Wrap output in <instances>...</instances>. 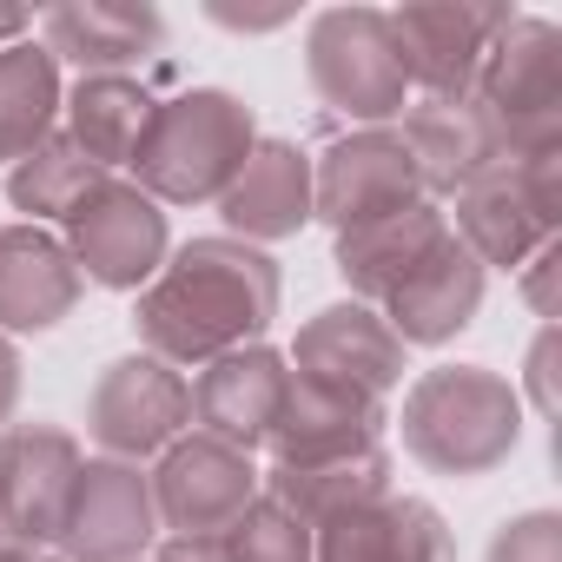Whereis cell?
Masks as SVG:
<instances>
[{"mask_svg":"<svg viewBox=\"0 0 562 562\" xmlns=\"http://www.w3.org/2000/svg\"><path fill=\"white\" fill-rule=\"evenodd\" d=\"M285 384H292V364L285 351L271 345H245V351H225L212 364H199V384H192V424L232 450H258L278 424V404H285Z\"/></svg>","mask_w":562,"mask_h":562,"instance_id":"cell-16","label":"cell"},{"mask_svg":"<svg viewBox=\"0 0 562 562\" xmlns=\"http://www.w3.org/2000/svg\"><path fill=\"white\" fill-rule=\"evenodd\" d=\"M153 542H159L153 476L120 457H87L67 529H60V555L67 562H139Z\"/></svg>","mask_w":562,"mask_h":562,"instance_id":"cell-13","label":"cell"},{"mask_svg":"<svg viewBox=\"0 0 562 562\" xmlns=\"http://www.w3.org/2000/svg\"><path fill=\"white\" fill-rule=\"evenodd\" d=\"M80 437L67 424H8L0 430V542L54 549L80 483Z\"/></svg>","mask_w":562,"mask_h":562,"instance_id":"cell-7","label":"cell"},{"mask_svg":"<svg viewBox=\"0 0 562 562\" xmlns=\"http://www.w3.org/2000/svg\"><path fill=\"white\" fill-rule=\"evenodd\" d=\"M87 430L106 457L120 463H146L159 450H172L186 430H192V384L159 364L153 351H133V358H113L87 397Z\"/></svg>","mask_w":562,"mask_h":562,"instance_id":"cell-8","label":"cell"},{"mask_svg":"<svg viewBox=\"0 0 562 562\" xmlns=\"http://www.w3.org/2000/svg\"><path fill=\"white\" fill-rule=\"evenodd\" d=\"M483 285H490V271L476 265V251H470L457 232H443V238L417 258V271L404 278V285H397L378 312H384V325L404 338V351H411V345H450L457 331L476 325Z\"/></svg>","mask_w":562,"mask_h":562,"instance_id":"cell-17","label":"cell"},{"mask_svg":"<svg viewBox=\"0 0 562 562\" xmlns=\"http://www.w3.org/2000/svg\"><path fill=\"white\" fill-rule=\"evenodd\" d=\"M258 146V113L225 87H192L179 100H159L139 153L133 186L159 205H218L238 166Z\"/></svg>","mask_w":562,"mask_h":562,"instance_id":"cell-3","label":"cell"},{"mask_svg":"<svg viewBox=\"0 0 562 562\" xmlns=\"http://www.w3.org/2000/svg\"><path fill=\"white\" fill-rule=\"evenodd\" d=\"M285 364H299L305 378L351 384V391H364V397H378V404H384V397L404 384L411 351H404V338L384 325V312H378V305L338 299V305H325V312H312V318L299 325V338H292V358H285Z\"/></svg>","mask_w":562,"mask_h":562,"instance_id":"cell-14","label":"cell"},{"mask_svg":"<svg viewBox=\"0 0 562 562\" xmlns=\"http://www.w3.org/2000/svg\"><path fill=\"white\" fill-rule=\"evenodd\" d=\"M166 14L146 0H60L41 14V47L54 60H74L87 74H126L146 54H159Z\"/></svg>","mask_w":562,"mask_h":562,"instance_id":"cell-20","label":"cell"},{"mask_svg":"<svg viewBox=\"0 0 562 562\" xmlns=\"http://www.w3.org/2000/svg\"><path fill=\"white\" fill-rule=\"evenodd\" d=\"M483 562H562V516L555 509H522L490 536Z\"/></svg>","mask_w":562,"mask_h":562,"instance_id":"cell-29","label":"cell"},{"mask_svg":"<svg viewBox=\"0 0 562 562\" xmlns=\"http://www.w3.org/2000/svg\"><path fill=\"white\" fill-rule=\"evenodd\" d=\"M443 232H450V212H443L437 199H417V205H404V212H391V218H371V225L338 232L331 265H338V278L351 285L358 305H384Z\"/></svg>","mask_w":562,"mask_h":562,"instance_id":"cell-23","label":"cell"},{"mask_svg":"<svg viewBox=\"0 0 562 562\" xmlns=\"http://www.w3.org/2000/svg\"><path fill=\"white\" fill-rule=\"evenodd\" d=\"M21 384H27L21 345H14V338H0V430H8V424H14V411H21Z\"/></svg>","mask_w":562,"mask_h":562,"instance_id":"cell-32","label":"cell"},{"mask_svg":"<svg viewBox=\"0 0 562 562\" xmlns=\"http://www.w3.org/2000/svg\"><path fill=\"white\" fill-rule=\"evenodd\" d=\"M265 496L285 503L299 522L325 529L378 496H391V450L371 443V450H351V457H325V463H271L265 476Z\"/></svg>","mask_w":562,"mask_h":562,"instance_id":"cell-24","label":"cell"},{"mask_svg":"<svg viewBox=\"0 0 562 562\" xmlns=\"http://www.w3.org/2000/svg\"><path fill=\"white\" fill-rule=\"evenodd\" d=\"M278 299H285V271L265 245L245 238H186L166 251L159 278L139 292L133 331L159 364H212L225 351H245L271 331Z\"/></svg>","mask_w":562,"mask_h":562,"instance_id":"cell-1","label":"cell"},{"mask_svg":"<svg viewBox=\"0 0 562 562\" xmlns=\"http://www.w3.org/2000/svg\"><path fill=\"white\" fill-rule=\"evenodd\" d=\"M562 225V153H536V159H503L490 172H476L457 192V238L476 251V265L490 271H516L529 251H542Z\"/></svg>","mask_w":562,"mask_h":562,"instance_id":"cell-6","label":"cell"},{"mask_svg":"<svg viewBox=\"0 0 562 562\" xmlns=\"http://www.w3.org/2000/svg\"><path fill=\"white\" fill-rule=\"evenodd\" d=\"M80 292L87 278L67 238H54L47 225H0V338L54 331L60 318H74Z\"/></svg>","mask_w":562,"mask_h":562,"instance_id":"cell-18","label":"cell"},{"mask_svg":"<svg viewBox=\"0 0 562 562\" xmlns=\"http://www.w3.org/2000/svg\"><path fill=\"white\" fill-rule=\"evenodd\" d=\"M503 21L509 8H490V0H411V8H397L391 41H397L404 80L424 87V100H470Z\"/></svg>","mask_w":562,"mask_h":562,"instance_id":"cell-11","label":"cell"},{"mask_svg":"<svg viewBox=\"0 0 562 562\" xmlns=\"http://www.w3.org/2000/svg\"><path fill=\"white\" fill-rule=\"evenodd\" d=\"M27 27H34V14H27V8H8V0H0V47H14Z\"/></svg>","mask_w":562,"mask_h":562,"instance_id":"cell-35","label":"cell"},{"mask_svg":"<svg viewBox=\"0 0 562 562\" xmlns=\"http://www.w3.org/2000/svg\"><path fill=\"white\" fill-rule=\"evenodd\" d=\"M397 424L430 476H490L522 443V391L490 364H437L404 391Z\"/></svg>","mask_w":562,"mask_h":562,"instance_id":"cell-2","label":"cell"},{"mask_svg":"<svg viewBox=\"0 0 562 562\" xmlns=\"http://www.w3.org/2000/svg\"><path fill=\"white\" fill-rule=\"evenodd\" d=\"M305 74H312V93L331 113L358 120V126H391L411 106V80H404L384 8H325V14H312Z\"/></svg>","mask_w":562,"mask_h":562,"instance_id":"cell-5","label":"cell"},{"mask_svg":"<svg viewBox=\"0 0 562 562\" xmlns=\"http://www.w3.org/2000/svg\"><path fill=\"white\" fill-rule=\"evenodd\" d=\"M555 258H562V245H555V238H549L542 251H529V258H522V265H529V278H522V299L536 305V318H542V325H555V299H549V278H555Z\"/></svg>","mask_w":562,"mask_h":562,"instance_id":"cell-31","label":"cell"},{"mask_svg":"<svg viewBox=\"0 0 562 562\" xmlns=\"http://www.w3.org/2000/svg\"><path fill=\"white\" fill-rule=\"evenodd\" d=\"M218 218H225V238H245V245L299 238L312 225V153L299 139H258L238 179L225 186Z\"/></svg>","mask_w":562,"mask_h":562,"instance_id":"cell-19","label":"cell"},{"mask_svg":"<svg viewBox=\"0 0 562 562\" xmlns=\"http://www.w3.org/2000/svg\"><path fill=\"white\" fill-rule=\"evenodd\" d=\"M218 542L232 549V562H312V555H318V529L299 522L285 503H271L265 490H258V503H251Z\"/></svg>","mask_w":562,"mask_h":562,"instance_id":"cell-28","label":"cell"},{"mask_svg":"<svg viewBox=\"0 0 562 562\" xmlns=\"http://www.w3.org/2000/svg\"><path fill=\"white\" fill-rule=\"evenodd\" d=\"M384 424H391V411L378 397L292 371L285 404H278V424H271L265 443H271L278 463H325V457H351V450L384 443Z\"/></svg>","mask_w":562,"mask_h":562,"instance_id":"cell-15","label":"cell"},{"mask_svg":"<svg viewBox=\"0 0 562 562\" xmlns=\"http://www.w3.org/2000/svg\"><path fill=\"white\" fill-rule=\"evenodd\" d=\"M417 199H424V179H417L397 126H358L312 159V218H325L331 232L391 218Z\"/></svg>","mask_w":562,"mask_h":562,"instance_id":"cell-10","label":"cell"},{"mask_svg":"<svg viewBox=\"0 0 562 562\" xmlns=\"http://www.w3.org/2000/svg\"><path fill=\"white\" fill-rule=\"evenodd\" d=\"M100 186H106V172H100L67 133L41 139L21 166H8V199L27 212V225H41V218H74Z\"/></svg>","mask_w":562,"mask_h":562,"instance_id":"cell-27","label":"cell"},{"mask_svg":"<svg viewBox=\"0 0 562 562\" xmlns=\"http://www.w3.org/2000/svg\"><path fill=\"white\" fill-rule=\"evenodd\" d=\"M258 463L205 430H186L172 450H159L153 470V509L172 536H225L258 503Z\"/></svg>","mask_w":562,"mask_h":562,"instance_id":"cell-12","label":"cell"},{"mask_svg":"<svg viewBox=\"0 0 562 562\" xmlns=\"http://www.w3.org/2000/svg\"><path fill=\"white\" fill-rule=\"evenodd\" d=\"M470 100L490 113L503 159L562 153V27L542 14H509L483 54Z\"/></svg>","mask_w":562,"mask_h":562,"instance_id":"cell-4","label":"cell"},{"mask_svg":"<svg viewBox=\"0 0 562 562\" xmlns=\"http://www.w3.org/2000/svg\"><path fill=\"white\" fill-rule=\"evenodd\" d=\"M67 251L80 265V278L106 292H146L166 251H172V232H166V205L146 199L133 179H106L74 218H67Z\"/></svg>","mask_w":562,"mask_h":562,"instance_id":"cell-9","label":"cell"},{"mask_svg":"<svg viewBox=\"0 0 562 562\" xmlns=\"http://www.w3.org/2000/svg\"><path fill=\"white\" fill-rule=\"evenodd\" d=\"M312 562H457V536L424 496H378L318 529Z\"/></svg>","mask_w":562,"mask_h":562,"instance_id":"cell-22","label":"cell"},{"mask_svg":"<svg viewBox=\"0 0 562 562\" xmlns=\"http://www.w3.org/2000/svg\"><path fill=\"white\" fill-rule=\"evenodd\" d=\"M397 139L424 179V199H457L476 172L503 166V139L476 100H417L404 106Z\"/></svg>","mask_w":562,"mask_h":562,"instance_id":"cell-21","label":"cell"},{"mask_svg":"<svg viewBox=\"0 0 562 562\" xmlns=\"http://www.w3.org/2000/svg\"><path fill=\"white\" fill-rule=\"evenodd\" d=\"M555 325H542L536 331V345H529V397H536V411L542 417H555Z\"/></svg>","mask_w":562,"mask_h":562,"instance_id":"cell-30","label":"cell"},{"mask_svg":"<svg viewBox=\"0 0 562 562\" xmlns=\"http://www.w3.org/2000/svg\"><path fill=\"white\" fill-rule=\"evenodd\" d=\"M205 14H212L218 27H232V34H271V27L292 21V8H271V14H251V8H245V14H238V8H225V0H212Z\"/></svg>","mask_w":562,"mask_h":562,"instance_id":"cell-34","label":"cell"},{"mask_svg":"<svg viewBox=\"0 0 562 562\" xmlns=\"http://www.w3.org/2000/svg\"><path fill=\"white\" fill-rule=\"evenodd\" d=\"M0 562H67V555H47V549H14V542H0Z\"/></svg>","mask_w":562,"mask_h":562,"instance_id":"cell-36","label":"cell"},{"mask_svg":"<svg viewBox=\"0 0 562 562\" xmlns=\"http://www.w3.org/2000/svg\"><path fill=\"white\" fill-rule=\"evenodd\" d=\"M60 60L41 41L0 47V166H21L60 120Z\"/></svg>","mask_w":562,"mask_h":562,"instance_id":"cell-26","label":"cell"},{"mask_svg":"<svg viewBox=\"0 0 562 562\" xmlns=\"http://www.w3.org/2000/svg\"><path fill=\"white\" fill-rule=\"evenodd\" d=\"M153 562H232V549L218 536H166Z\"/></svg>","mask_w":562,"mask_h":562,"instance_id":"cell-33","label":"cell"},{"mask_svg":"<svg viewBox=\"0 0 562 562\" xmlns=\"http://www.w3.org/2000/svg\"><path fill=\"white\" fill-rule=\"evenodd\" d=\"M60 113H67V139H74L100 172H113V166H133V153H139V139H146L159 100H153L133 74H87V80L60 100Z\"/></svg>","mask_w":562,"mask_h":562,"instance_id":"cell-25","label":"cell"}]
</instances>
